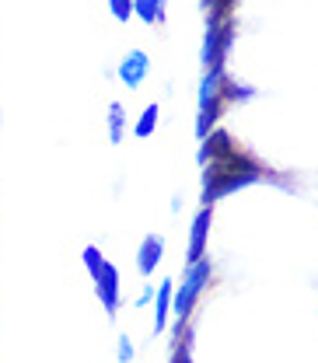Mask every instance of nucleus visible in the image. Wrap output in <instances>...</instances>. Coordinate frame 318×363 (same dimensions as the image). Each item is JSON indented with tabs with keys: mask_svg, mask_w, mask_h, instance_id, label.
Segmentation results:
<instances>
[{
	"mask_svg": "<svg viewBox=\"0 0 318 363\" xmlns=\"http://www.w3.org/2000/svg\"><path fill=\"white\" fill-rule=\"evenodd\" d=\"M84 262H88V272L94 276V272L102 269V262H105V259L98 255V248H88V252H84Z\"/></svg>",
	"mask_w": 318,
	"mask_h": 363,
	"instance_id": "4468645a",
	"label": "nucleus"
},
{
	"mask_svg": "<svg viewBox=\"0 0 318 363\" xmlns=\"http://www.w3.org/2000/svg\"><path fill=\"white\" fill-rule=\"evenodd\" d=\"M94 283H98V297H102L105 311L116 315V308H119V272H116V266L102 262V269L94 272Z\"/></svg>",
	"mask_w": 318,
	"mask_h": 363,
	"instance_id": "20e7f679",
	"label": "nucleus"
},
{
	"mask_svg": "<svg viewBox=\"0 0 318 363\" xmlns=\"http://www.w3.org/2000/svg\"><path fill=\"white\" fill-rule=\"evenodd\" d=\"M109 4H112L116 21H130L133 18V0H109Z\"/></svg>",
	"mask_w": 318,
	"mask_h": 363,
	"instance_id": "ddd939ff",
	"label": "nucleus"
},
{
	"mask_svg": "<svg viewBox=\"0 0 318 363\" xmlns=\"http://www.w3.org/2000/svg\"><path fill=\"white\" fill-rule=\"evenodd\" d=\"M263 175L259 172V164L252 161V157H245V154H227L221 161H210V172H207V185H203V203H214L217 196H224V192H234V189H241V185H248V182H256Z\"/></svg>",
	"mask_w": 318,
	"mask_h": 363,
	"instance_id": "f257e3e1",
	"label": "nucleus"
},
{
	"mask_svg": "<svg viewBox=\"0 0 318 363\" xmlns=\"http://www.w3.org/2000/svg\"><path fill=\"white\" fill-rule=\"evenodd\" d=\"M207 7H214V14H224V11H231L238 0H203Z\"/></svg>",
	"mask_w": 318,
	"mask_h": 363,
	"instance_id": "2eb2a0df",
	"label": "nucleus"
},
{
	"mask_svg": "<svg viewBox=\"0 0 318 363\" xmlns=\"http://www.w3.org/2000/svg\"><path fill=\"white\" fill-rule=\"evenodd\" d=\"M154 126H158V105H147L143 116H140V123H136V136H150Z\"/></svg>",
	"mask_w": 318,
	"mask_h": 363,
	"instance_id": "9d476101",
	"label": "nucleus"
},
{
	"mask_svg": "<svg viewBox=\"0 0 318 363\" xmlns=\"http://www.w3.org/2000/svg\"><path fill=\"white\" fill-rule=\"evenodd\" d=\"M207 230H210V210H203V213L192 220V238H189V262H199V259H203Z\"/></svg>",
	"mask_w": 318,
	"mask_h": 363,
	"instance_id": "423d86ee",
	"label": "nucleus"
},
{
	"mask_svg": "<svg viewBox=\"0 0 318 363\" xmlns=\"http://www.w3.org/2000/svg\"><path fill=\"white\" fill-rule=\"evenodd\" d=\"M161 252H165V245H161V238H143V245H140V272L143 276H150L154 266L161 262Z\"/></svg>",
	"mask_w": 318,
	"mask_h": 363,
	"instance_id": "0eeeda50",
	"label": "nucleus"
},
{
	"mask_svg": "<svg viewBox=\"0 0 318 363\" xmlns=\"http://www.w3.org/2000/svg\"><path fill=\"white\" fill-rule=\"evenodd\" d=\"M109 130H112V140H116V143L123 140V105H112V108H109Z\"/></svg>",
	"mask_w": 318,
	"mask_h": 363,
	"instance_id": "f8f14e48",
	"label": "nucleus"
},
{
	"mask_svg": "<svg viewBox=\"0 0 318 363\" xmlns=\"http://www.w3.org/2000/svg\"><path fill=\"white\" fill-rule=\"evenodd\" d=\"M207 279H210V262H192L189 272H185V283H182V290L175 294V315L185 318L192 311V304H196V297L203 294V286H207Z\"/></svg>",
	"mask_w": 318,
	"mask_h": 363,
	"instance_id": "7ed1b4c3",
	"label": "nucleus"
},
{
	"mask_svg": "<svg viewBox=\"0 0 318 363\" xmlns=\"http://www.w3.org/2000/svg\"><path fill=\"white\" fill-rule=\"evenodd\" d=\"M133 14H140L147 25L165 18V0H133Z\"/></svg>",
	"mask_w": 318,
	"mask_h": 363,
	"instance_id": "1a4fd4ad",
	"label": "nucleus"
},
{
	"mask_svg": "<svg viewBox=\"0 0 318 363\" xmlns=\"http://www.w3.org/2000/svg\"><path fill=\"white\" fill-rule=\"evenodd\" d=\"M133 357V346H130V339H123L119 342V360H130Z\"/></svg>",
	"mask_w": 318,
	"mask_h": 363,
	"instance_id": "dca6fc26",
	"label": "nucleus"
},
{
	"mask_svg": "<svg viewBox=\"0 0 318 363\" xmlns=\"http://www.w3.org/2000/svg\"><path fill=\"white\" fill-rule=\"evenodd\" d=\"M147 70H150V60H147V52H126V60L119 63V77H123V84L126 88H140L143 84V77H147Z\"/></svg>",
	"mask_w": 318,
	"mask_h": 363,
	"instance_id": "39448f33",
	"label": "nucleus"
},
{
	"mask_svg": "<svg viewBox=\"0 0 318 363\" xmlns=\"http://www.w3.org/2000/svg\"><path fill=\"white\" fill-rule=\"evenodd\" d=\"M234 39V25L224 21V14H214L210 18V32H207V45H203V60L210 70H221L224 67V52Z\"/></svg>",
	"mask_w": 318,
	"mask_h": 363,
	"instance_id": "f03ea898",
	"label": "nucleus"
},
{
	"mask_svg": "<svg viewBox=\"0 0 318 363\" xmlns=\"http://www.w3.org/2000/svg\"><path fill=\"white\" fill-rule=\"evenodd\" d=\"M227 154H234V143H231V136L224 130H217V133H210L207 140V147H203V157H210V161H221Z\"/></svg>",
	"mask_w": 318,
	"mask_h": 363,
	"instance_id": "6e6552de",
	"label": "nucleus"
},
{
	"mask_svg": "<svg viewBox=\"0 0 318 363\" xmlns=\"http://www.w3.org/2000/svg\"><path fill=\"white\" fill-rule=\"evenodd\" d=\"M168 304H172V283H165V286H161V294H158V328H165Z\"/></svg>",
	"mask_w": 318,
	"mask_h": 363,
	"instance_id": "9b49d317",
	"label": "nucleus"
}]
</instances>
